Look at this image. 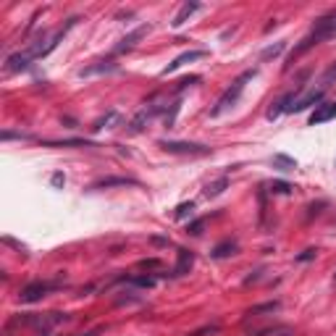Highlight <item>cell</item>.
<instances>
[{"instance_id": "1", "label": "cell", "mask_w": 336, "mask_h": 336, "mask_svg": "<svg viewBox=\"0 0 336 336\" xmlns=\"http://www.w3.org/2000/svg\"><path fill=\"white\" fill-rule=\"evenodd\" d=\"M331 37H336V11L334 13H329V16H321L318 21H315V26H313V32L302 39V42L292 50V58L289 60H294L297 55H302L305 50H310L313 45H318V42H323V39H331Z\"/></svg>"}, {"instance_id": "2", "label": "cell", "mask_w": 336, "mask_h": 336, "mask_svg": "<svg viewBox=\"0 0 336 336\" xmlns=\"http://www.w3.org/2000/svg\"><path fill=\"white\" fill-rule=\"evenodd\" d=\"M255 74H258V71H255V68H250V71H244L242 76L234 79V84H231L223 95H221V100L216 103V108L210 110V116L216 118V116H221V113H223V110H229L231 105H237V100H239V97H242V92H244V84H247V81H250L252 76H255Z\"/></svg>"}, {"instance_id": "3", "label": "cell", "mask_w": 336, "mask_h": 336, "mask_svg": "<svg viewBox=\"0 0 336 336\" xmlns=\"http://www.w3.org/2000/svg\"><path fill=\"white\" fill-rule=\"evenodd\" d=\"M158 145L166 152H174V155H208V152H210L208 145H195V142H168V139H160Z\"/></svg>"}, {"instance_id": "4", "label": "cell", "mask_w": 336, "mask_h": 336, "mask_svg": "<svg viewBox=\"0 0 336 336\" xmlns=\"http://www.w3.org/2000/svg\"><path fill=\"white\" fill-rule=\"evenodd\" d=\"M60 284H50V281H32V284H26V287L21 289V294H18V300L21 302H37V300H42L47 292H53L58 289Z\"/></svg>"}, {"instance_id": "5", "label": "cell", "mask_w": 336, "mask_h": 336, "mask_svg": "<svg viewBox=\"0 0 336 336\" xmlns=\"http://www.w3.org/2000/svg\"><path fill=\"white\" fill-rule=\"evenodd\" d=\"M323 92H326V89H323V87H318V89H308L305 95L294 97V105H289V113H300V110L310 108V105H318L321 100H323Z\"/></svg>"}, {"instance_id": "6", "label": "cell", "mask_w": 336, "mask_h": 336, "mask_svg": "<svg viewBox=\"0 0 336 336\" xmlns=\"http://www.w3.org/2000/svg\"><path fill=\"white\" fill-rule=\"evenodd\" d=\"M158 113H160V105H150V108H142L139 113H137L134 118H131V124H129V131H131V134H137V131H142V129H145V126H147V124H150V121L155 118Z\"/></svg>"}, {"instance_id": "7", "label": "cell", "mask_w": 336, "mask_h": 336, "mask_svg": "<svg viewBox=\"0 0 336 336\" xmlns=\"http://www.w3.org/2000/svg\"><path fill=\"white\" fill-rule=\"evenodd\" d=\"M205 55H208L205 50H189V53H181L179 58H174V60H171V63H168L166 68H163V76L174 74V71H176V68H181L184 63H192V60H200V58H205Z\"/></svg>"}, {"instance_id": "8", "label": "cell", "mask_w": 336, "mask_h": 336, "mask_svg": "<svg viewBox=\"0 0 336 336\" xmlns=\"http://www.w3.org/2000/svg\"><path fill=\"white\" fill-rule=\"evenodd\" d=\"M147 32H150V26H147V24H142V26H137V29H134V32H129L126 37H121V42L116 45V53H124V50H131V47H134V45H137V42H139V39L145 37Z\"/></svg>"}, {"instance_id": "9", "label": "cell", "mask_w": 336, "mask_h": 336, "mask_svg": "<svg viewBox=\"0 0 336 336\" xmlns=\"http://www.w3.org/2000/svg\"><path fill=\"white\" fill-rule=\"evenodd\" d=\"M336 116V103H321L318 108L313 110V116H310V124H323V121H331Z\"/></svg>"}, {"instance_id": "10", "label": "cell", "mask_w": 336, "mask_h": 336, "mask_svg": "<svg viewBox=\"0 0 336 336\" xmlns=\"http://www.w3.org/2000/svg\"><path fill=\"white\" fill-rule=\"evenodd\" d=\"M126 184H137V179H129V176H108V179L95 181L89 189H108V187H126Z\"/></svg>"}, {"instance_id": "11", "label": "cell", "mask_w": 336, "mask_h": 336, "mask_svg": "<svg viewBox=\"0 0 336 336\" xmlns=\"http://www.w3.org/2000/svg\"><path fill=\"white\" fill-rule=\"evenodd\" d=\"M200 11V3H184V5H181L179 8V13L174 16V21H171V26H181V24H187V18L192 16V13H197Z\"/></svg>"}, {"instance_id": "12", "label": "cell", "mask_w": 336, "mask_h": 336, "mask_svg": "<svg viewBox=\"0 0 336 336\" xmlns=\"http://www.w3.org/2000/svg\"><path fill=\"white\" fill-rule=\"evenodd\" d=\"M237 250H239V244L234 242V239H226V242L216 244L210 255H213V258H231V255H237Z\"/></svg>"}, {"instance_id": "13", "label": "cell", "mask_w": 336, "mask_h": 336, "mask_svg": "<svg viewBox=\"0 0 336 336\" xmlns=\"http://www.w3.org/2000/svg\"><path fill=\"white\" fill-rule=\"evenodd\" d=\"M192 263H195V255H192L189 250H179V263L174 268V276H184V273H189Z\"/></svg>"}, {"instance_id": "14", "label": "cell", "mask_w": 336, "mask_h": 336, "mask_svg": "<svg viewBox=\"0 0 336 336\" xmlns=\"http://www.w3.org/2000/svg\"><path fill=\"white\" fill-rule=\"evenodd\" d=\"M29 60H32V53H29V50H24V53H16V55L8 58L5 68H8V71H21V68L29 66Z\"/></svg>"}, {"instance_id": "15", "label": "cell", "mask_w": 336, "mask_h": 336, "mask_svg": "<svg viewBox=\"0 0 336 336\" xmlns=\"http://www.w3.org/2000/svg\"><path fill=\"white\" fill-rule=\"evenodd\" d=\"M42 145H47V147H95L87 139H45Z\"/></svg>"}, {"instance_id": "16", "label": "cell", "mask_w": 336, "mask_h": 336, "mask_svg": "<svg viewBox=\"0 0 336 336\" xmlns=\"http://www.w3.org/2000/svg\"><path fill=\"white\" fill-rule=\"evenodd\" d=\"M113 71H118L116 63H97V66H87V68H81L79 71V76L84 79V76H95V74H113Z\"/></svg>"}, {"instance_id": "17", "label": "cell", "mask_w": 336, "mask_h": 336, "mask_svg": "<svg viewBox=\"0 0 336 336\" xmlns=\"http://www.w3.org/2000/svg\"><path fill=\"white\" fill-rule=\"evenodd\" d=\"M271 163H273V168H279V171H294L297 168V160L289 158V155H281V152H276V155L271 158Z\"/></svg>"}, {"instance_id": "18", "label": "cell", "mask_w": 336, "mask_h": 336, "mask_svg": "<svg viewBox=\"0 0 336 336\" xmlns=\"http://www.w3.org/2000/svg\"><path fill=\"white\" fill-rule=\"evenodd\" d=\"M121 116H118V110H108V113L103 116V118H97L95 121V131H100V129H110V124H116V121H118Z\"/></svg>"}, {"instance_id": "19", "label": "cell", "mask_w": 336, "mask_h": 336, "mask_svg": "<svg viewBox=\"0 0 336 336\" xmlns=\"http://www.w3.org/2000/svg\"><path fill=\"white\" fill-rule=\"evenodd\" d=\"M226 187H229V179H226V176L218 179V181H213V184H208V187H205V197H218Z\"/></svg>"}, {"instance_id": "20", "label": "cell", "mask_w": 336, "mask_h": 336, "mask_svg": "<svg viewBox=\"0 0 336 336\" xmlns=\"http://www.w3.org/2000/svg\"><path fill=\"white\" fill-rule=\"evenodd\" d=\"M279 308H281V302L273 300V302H266V305H255V308L250 310V315H258V313H276Z\"/></svg>"}, {"instance_id": "21", "label": "cell", "mask_w": 336, "mask_h": 336, "mask_svg": "<svg viewBox=\"0 0 336 336\" xmlns=\"http://www.w3.org/2000/svg\"><path fill=\"white\" fill-rule=\"evenodd\" d=\"M292 184L289 181H271V192L273 195H292Z\"/></svg>"}, {"instance_id": "22", "label": "cell", "mask_w": 336, "mask_h": 336, "mask_svg": "<svg viewBox=\"0 0 336 336\" xmlns=\"http://www.w3.org/2000/svg\"><path fill=\"white\" fill-rule=\"evenodd\" d=\"M129 284H134V287H145V289H150V287H155V279H152V276H131V279H129Z\"/></svg>"}, {"instance_id": "23", "label": "cell", "mask_w": 336, "mask_h": 336, "mask_svg": "<svg viewBox=\"0 0 336 336\" xmlns=\"http://www.w3.org/2000/svg\"><path fill=\"white\" fill-rule=\"evenodd\" d=\"M192 210H195V202H181V205L176 208V218L181 221V218H187V216H192Z\"/></svg>"}, {"instance_id": "24", "label": "cell", "mask_w": 336, "mask_h": 336, "mask_svg": "<svg viewBox=\"0 0 336 336\" xmlns=\"http://www.w3.org/2000/svg\"><path fill=\"white\" fill-rule=\"evenodd\" d=\"M202 229H205V221H202V218H197V221H192L189 226H187V234H192V237H200V234H202Z\"/></svg>"}, {"instance_id": "25", "label": "cell", "mask_w": 336, "mask_h": 336, "mask_svg": "<svg viewBox=\"0 0 336 336\" xmlns=\"http://www.w3.org/2000/svg\"><path fill=\"white\" fill-rule=\"evenodd\" d=\"M284 47H287V42H276L273 47H266V50H263V58H273V55H279Z\"/></svg>"}, {"instance_id": "26", "label": "cell", "mask_w": 336, "mask_h": 336, "mask_svg": "<svg viewBox=\"0 0 336 336\" xmlns=\"http://www.w3.org/2000/svg\"><path fill=\"white\" fill-rule=\"evenodd\" d=\"M216 331H218V326H202V329L192 331V334H187V336H208V334H216Z\"/></svg>"}, {"instance_id": "27", "label": "cell", "mask_w": 336, "mask_h": 336, "mask_svg": "<svg viewBox=\"0 0 336 336\" xmlns=\"http://www.w3.org/2000/svg\"><path fill=\"white\" fill-rule=\"evenodd\" d=\"M315 255H318V250H305V252H300V255H297V263H308V260H313Z\"/></svg>"}, {"instance_id": "28", "label": "cell", "mask_w": 336, "mask_h": 336, "mask_svg": "<svg viewBox=\"0 0 336 336\" xmlns=\"http://www.w3.org/2000/svg\"><path fill=\"white\" fill-rule=\"evenodd\" d=\"M195 81H200V76H187V79H181V81H179V89H184L187 84H195Z\"/></svg>"}, {"instance_id": "29", "label": "cell", "mask_w": 336, "mask_h": 336, "mask_svg": "<svg viewBox=\"0 0 336 336\" xmlns=\"http://www.w3.org/2000/svg\"><path fill=\"white\" fill-rule=\"evenodd\" d=\"M63 174H53V187H63Z\"/></svg>"}, {"instance_id": "30", "label": "cell", "mask_w": 336, "mask_h": 336, "mask_svg": "<svg viewBox=\"0 0 336 336\" xmlns=\"http://www.w3.org/2000/svg\"><path fill=\"white\" fill-rule=\"evenodd\" d=\"M150 242H152V244H168V239H160V237H152Z\"/></svg>"}, {"instance_id": "31", "label": "cell", "mask_w": 336, "mask_h": 336, "mask_svg": "<svg viewBox=\"0 0 336 336\" xmlns=\"http://www.w3.org/2000/svg\"><path fill=\"white\" fill-rule=\"evenodd\" d=\"M84 336H95V334H84Z\"/></svg>"}, {"instance_id": "32", "label": "cell", "mask_w": 336, "mask_h": 336, "mask_svg": "<svg viewBox=\"0 0 336 336\" xmlns=\"http://www.w3.org/2000/svg\"><path fill=\"white\" fill-rule=\"evenodd\" d=\"M334 284H336V276H334Z\"/></svg>"}]
</instances>
